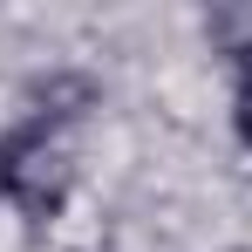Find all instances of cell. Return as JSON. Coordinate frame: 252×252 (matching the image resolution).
<instances>
[{
    "label": "cell",
    "mask_w": 252,
    "mask_h": 252,
    "mask_svg": "<svg viewBox=\"0 0 252 252\" xmlns=\"http://www.w3.org/2000/svg\"><path fill=\"white\" fill-rule=\"evenodd\" d=\"M0 198H14V205L28 211L34 225L62 211L68 198V164H62V150L48 143V123H21L14 136H0Z\"/></svg>",
    "instance_id": "1"
},
{
    "label": "cell",
    "mask_w": 252,
    "mask_h": 252,
    "mask_svg": "<svg viewBox=\"0 0 252 252\" xmlns=\"http://www.w3.org/2000/svg\"><path fill=\"white\" fill-rule=\"evenodd\" d=\"M232 123H239V136L252 143V68H246V82H239V109H232Z\"/></svg>",
    "instance_id": "2"
}]
</instances>
